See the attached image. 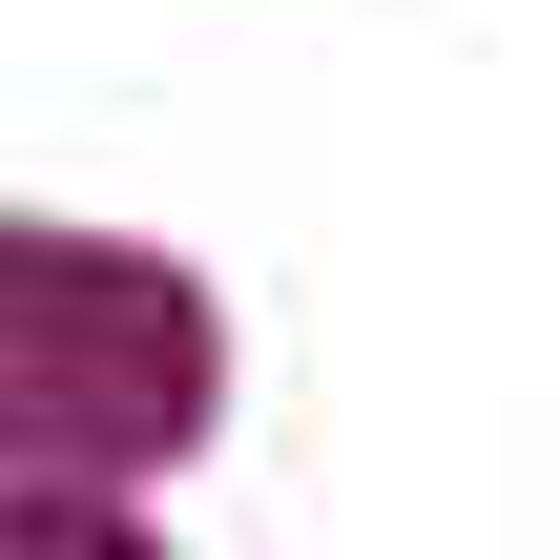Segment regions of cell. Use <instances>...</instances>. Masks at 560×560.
<instances>
[{
	"mask_svg": "<svg viewBox=\"0 0 560 560\" xmlns=\"http://www.w3.org/2000/svg\"><path fill=\"white\" fill-rule=\"evenodd\" d=\"M0 560H145V540H125L83 478H0Z\"/></svg>",
	"mask_w": 560,
	"mask_h": 560,
	"instance_id": "2",
	"label": "cell"
},
{
	"mask_svg": "<svg viewBox=\"0 0 560 560\" xmlns=\"http://www.w3.org/2000/svg\"><path fill=\"white\" fill-rule=\"evenodd\" d=\"M208 436V291L125 270V249H62V229H0V478H125V457H187Z\"/></svg>",
	"mask_w": 560,
	"mask_h": 560,
	"instance_id": "1",
	"label": "cell"
}]
</instances>
